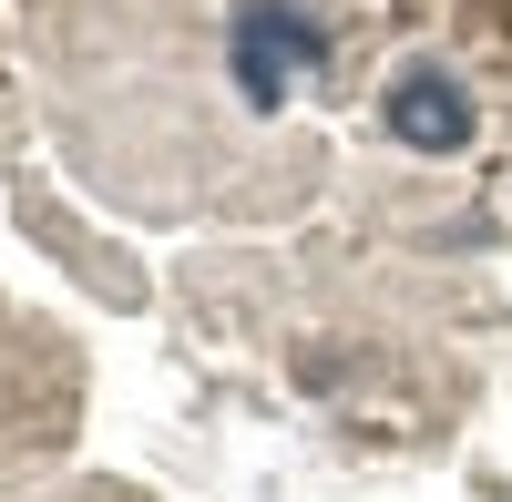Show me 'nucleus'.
Returning a JSON list of instances; mask_svg holds the SVG:
<instances>
[{
	"mask_svg": "<svg viewBox=\"0 0 512 502\" xmlns=\"http://www.w3.org/2000/svg\"><path fill=\"white\" fill-rule=\"evenodd\" d=\"M390 134L400 144H420V154H451L461 134H472V103H461V82L451 72H400V93H390Z\"/></svg>",
	"mask_w": 512,
	"mask_h": 502,
	"instance_id": "1",
	"label": "nucleus"
}]
</instances>
